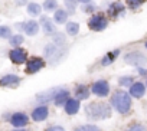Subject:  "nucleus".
<instances>
[{
  "instance_id": "nucleus-1",
  "label": "nucleus",
  "mask_w": 147,
  "mask_h": 131,
  "mask_svg": "<svg viewBox=\"0 0 147 131\" xmlns=\"http://www.w3.org/2000/svg\"><path fill=\"white\" fill-rule=\"evenodd\" d=\"M85 114L91 121H101L111 117V105L107 102H91L85 107Z\"/></svg>"
},
{
  "instance_id": "nucleus-2",
  "label": "nucleus",
  "mask_w": 147,
  "mask_h": 131,
  "mask_svg": "<svg viewBox=\"0 0 147 131\" xmlns=\"http://www.w3.org/2000/svg\"><path fill=\"white\" fill-rule=\"evenodd\" d=\"M131 95L127 91H115L111 97V107L121 115H125L131 110Z\"/></svg>"
},
{
  "instance_id": "nucleus-3",
  "label": "nucleus",
  "mask_w": 147,
  "mask_h": 131,
  "mask_svg": "<svg viewBox=\"0 0 147 131\" xmlns=\"http://www.w3.org/2000/svg\"><path fill=\"white\" fill-rule=\"evenodd\" d=\"M65 53H66V49L63 46L55 45L53 42L45 45V48H43V55H45L46 59H51V63H55V62L61 60L65 56Z\"/></svg>"
},
{
  "instance_id": "nucleus-4",
  "label": "nucleus",
  "mask_w": 147,
  "mask_h": 131,
  "mask_svg": "<svg viewBox=\"0 0 147 131\" xmlns=\"http://www.w3.org/2000/svg\"><path fill=\"white\" fill-rule=\"evenodd\" d=\"M88 29L92 32H102L108 28V19L104 13H94L88 19Z\"/></svg>"
},
{
  "instance_id": "nucleus-5",
  "label": "nucleus",
  "mask_w": 147,
  "mask_h": 131,
  "mask_svg": "<svg viewBox=\"0 0 147 131\" xmlns=\"http://www.w3.org/2000/svg\"><path fill=\"white\" fill-rule=\"evenodd\" d=\"M124 62L127 65H133V67H143V65L147 63V56L141 52V50H131L128 53H125L124 56Z\"/></svg>"
},
{
  "instance_id": "nucleus-6",
  "label": "nucleus",
  "mask_w": 147,
  "mask_h": 131,
  "mask_svg": "<svg viewBox=\"0 0 147 131\" xmlns=\"http://www.w3.org/2000/svg\"><path fill=\"white\" fill-rule=\"evenodd\" d=\"M45 59L43 58H39V56H33V58H29L28 62H26V74H36L39 71H42L45 68Z\"/></svg>"
},
{
  "instance_id": "nucleus-7",
  "label": "nucleus",
  "mask_w": 147,
  "mask_h": 131,
  "mask_svg": "<svg viewBox=\"0 0 147 131\" xmlns=\"http://www.w3.org/2000/svg\"><path fill=\"white\" fill-rule=\"evenodd\" d=\"M9 59L16 65H22V63H26L29 58H28V52L23 48H13L9 52Z\"/></svg>"
},
{
  "instance_id": "nucleus-8",
  "label": "nucleus",
  "mask_w": 147,
  "mask_h": 131,
  "mask_svg": "<svg viewBox=\"0 0 147 131\" xmlns=\"http://www.w3.org/2000/svg\"><path fill=\"white\" fill-rule=\"evenodd\" d=\"M107 13H108V16L111 17V19H118L121 15H124L125 13V5L123 3V2H113L110 6H108V9H107Z\"/></svg>"
},
{
  "instance_id": "nucleus-9",
  "label": "nucleus",
  "mask_w": 147,
  "mask_h": 131,
  "mask_svg": "<svg viewBox=\"0 0 147 131\" xmlns=\"http://www.w3.org/2000/svg\"><path fill=\"white\" fill-rule=\"evenodd\" d=\"M91 92L97 97H107L110 94V84L107 81H97L91 85Z\"/></svg>"
},
{
  "instance_id": "nucleus-10",
  "label": "nucleus",
  "mask_w": 147,
  "mask_h": 131,
  "mask_svg": "<svg viewBox=\"0 0 147 131\" xmlns=\"http://www.w3.org/2000/svg\"><path fill=\"white\" fill-rule=\"evenodd\" d=\"M28 122H29V117L25 112H15L10 117V124L15 128H23L28 125Z\"/></svg>"
},
{
  "instance_id": "nucleus-11",
  "label": "nucleus",
  "mask_w": 147,
  "mask_h": 131,
  "mask_svg": "<svg viewBox=\"0 0 147 131\" xmlns=\"http://www.w3.org/2000/svg\"><path fill=\"white\" fill-rule=\"evenodd\" d=\"M49 115V108L48 105L42 104L39 107H36L33 111H32V120L36 121V122H40V121H45Z\"/></svg>"
},
{
  "instance_id": "nucleus-12",
  "label": "nucleus",
  "mask_w": 147,
  "mask_h": 131,
  "mask_svg": "<svg viewBox=\"0 0 147 131\" xmlns=\"http://www.w3.org/2000/svg\"><path fill=\"white\" fill-rule=\"evenodd\" d=\"M39 23H40L42 30H43L45 35H53V33L56 32V23H55L52 19H49L48 16H42Z\"/></svg>"
},
{
  "instance_id": "nucleus-13",
  "label": "nucleus",
  "mask_w": 147,
  "mask_h": 131,
  "mask_svg": "<svg viewBox=\"0 0 147 131\" xmlns=\"http://www.w3.org/2000/svg\"><path fill=\"white\" fill-rule=\"evenodd\" d=\"M20 77L15 75V74H7L5 77L0 78V87H18L20 84Z\"/></svg>"
},
{
  "instance_id": "nucleus-14",
  "label": "nucleus",
  "mask_w": 147,
  "mask_h": 131,
  "mask_svg": "<svg viewBox=\"0 0 147 131\" xmlns=\"http://www.w3.org/2000/svg\"><path fill=\"white\" fill-rule=\"evenodd\" d=\"M80 107H81V104H80V99H77V98H69L68 102L63 105L65 112H66L68 115H75V114H78Z\"/></svg>"
},
{
  "instance_id": "nucleus-15",
  "label": "nucleus",
  "mask_w": 147,
  "mask_h": 131,
  "mask_svg": "<svg viewBox=\"0 0 147 131\" xmlns=\"http://www.w3.org/2000/svg\"><path fill=\"white\" fill-rule=\"evenodd\" d=\"M61 89V87H58V88H52V89H49V91H46V92H42V94H39L38 97H36V99L40 102V104H48L49 101H53L55 99V95H56V92Z\"/></svg>"
},
{
  "instance_id": "nucleus-16",
  "label": "nucleus",
  "mask_w": 147,
  "mask_h": 131,
  "mask_svg": "<svg viewBox=\"0 0 147 131\" xmlns=\"http://www.w3.org/2000/svg\"><path fill=\"white\" fill-rule=\"evenodd\" d=\"M130 95L133 97V98H143L144 97V94H146V85L144 84H141V82H134L131 87H130Z\"/></svg>"
},
{
  "instance_id": "nucleus-17",
  "label": "nucleus",
  "mask_w": 147,
  "mask_h": 131,
  "mask_svg": "<svg viewBox=\"0 0 147 131\" xmlns=\"http://www.w3.org/2000/svg\"><path fill=\"white\" fill-rule=\"evenodd\" d=\"M68 99H69V91L65 89V88H61V89L56 92V95H55L53 104H55L56 107H63V105L68 102Z\"/></svg>"
},
{
  "instance_id": "nucleus-18",
  "label": "nucleus",
  "mask_w": 147,
  "mask_h": 131,
  "mask_svg": "<svg viewBox=\"0 0 147 131\" xmlns=\"http://www.w3.org/2000/svg\"><path fill=\"white\" fill-rule=\"evenodd\" d=\"M39 28H40V23L36 22V20H29L25 23V33L28 36H36L38 32H39Z\"/></svg>"
},
{
  "instance_id": "nucleus-19",
  "label": "nucleus",
  "mask_w": 147,
  "mask_h": 131,
  "mask_svg": "<svg viewBox=\"0 0 147 131\" xmlns=\"http://www.w3.org/2000/svg\"><path fill=\"white\" fill-rule=\"evenodd\" d=\"M90 94H91V88H90V87H87V85H84V84L77 85V88H75V98H77V99H80V101L87 99V98L90 97Z\"/></svg>"
},
{
  "instance_id": "nucleus-20",
  "label": "nucleus",
  "mask_w": 147,
  "mask_h": 131,
  "mask_svg": "<svg viewBox=\"0 0 147 131\" xmlns=\"http://www.w3.org/2000/svg\"><path fill=\"white\" fill-rule=\"evenodd\" d=\"M120 49H115V50H110V52H107L104 56H102V59H101V65L102 67H108V65H111L117 58H118V55H120Z\"/></svg>"
},
{
  "instance_id": "nucleus-21",
  "label": "nucleus",
  "mask_w": 147,
  "mask_h": 131,
  "mask_svg": "<svg viewBox=\"0 0 147 131\" xmlns=\"http://www.w3.org/2000/svg\"><path fill=\"white\" fill-rule=\"evenodd\" d=\"M68 16H69V13L65 9H56L53 13V22L56 25H65L68 22Z\"/></svg>"
},
{
  "instance_id": "nucleus-22",
  "label": "nucleus",
  "mask_w": 147,
  "mask_h": 131,
  "mask_svg": "<svg viewBox=\"0 0 147 131\" xmlns=\"http://www.w3.org/2000/svg\"><path fill=\"white\" fill-rule=\"evenodd\" d=\"M42 9H43V7H42L39 3H35V2H30V3H28V5H26L28 15H30L32 17H38V16H40Z\"/></svg>"
},
{
  "instance_id": "nucleus-23",
  "label": "nucleus",
  "mask_w": 147,
  "mask_h": 131,
  "mask_svg": "<svg viewBox=\"0 0 147 131\" xmlns=\"http://www.w3.org/2000/svg\"><path fill=\"white\" fill-rule=\"evenodd\" d=\"M65 30L68 36H77L80 33V23L77 22H66L65 23Z\"/></svg>"
},
{
  "instance_id": "nucleus-24",
  "label": "nucleus",
  "mask_w": 147,
  "mask_h": 131,
  "mask_svg": "<svg viewBox=\"0 0 147 131\" xmlns=\"http://www.w3.org/2000/svg\"><path fill=\"white\" fill-rule=\"evenodd\" d=\"M63 5H65V10L69 15H74L78 6V0H63Z\"/></svg>"
},
{
  "instance_id": "nucleus-25",
  "label": "nucleus",
  "mask_w": 147,
  "mask_h": 131,
  "mask_svg": "<svg viewBox=\"0 0 147 131\" xmlns=\"http://www.w3.org/2000/svg\"><path fill=\"white\" fill-rule=\"evenodd\" d=\"M52 42L58 46H65V42H66V36L61 32H55L52 35Z\"/></svg>"
},
{
  "instance_id": "nucleus-26",
  "label": "nucleus",
  "mask_w": 147,
  "mask_h": 131,
  "mask_svg": "<svg viewBox=\"0 0 147 131\" xmlns=\"http://www.w3.org/2000/svg\"><path fill=\"white\" fill-rule=\"evenodd\" d=\"M42 7H43L45 12H55L56 9H59L58 7V0H45Z\"/></svg>"
},
{
  "instance_id": "nucleus-27",
  "label": "nucleus",
  "mask_w": 147,
  "mask_h": 131,
  "mask_svg": "<svg viewBox=\"0 0 147 131\" xmlns=\"http://www.w3.org/2000/svg\"><path fill=\"white\" fill-rule=\"evenodd\" d=\"M23 42H25V38H23L20 33L13 35V36L9 39V43H10V46H13V48H19V46H20Z\"/></svg>"
},
{
  "instance_id": "nucleus-28",
  "label": "nucleus",
  "mask_w": 147,
  "mask_h": 131,
  "mask_svg": "<svg viewBox=\"0 0 147 131\" xmlns=\"http://www.w3.org/2000/svg\"><path fill=\"white\" fill-rule=\"evenodd\" d=\"M12 35V28L6 26V25H0V38L2 39H10Z\"/></svg>"
},
{
  "instance_id": "nucleus-29",
  "label": "nucleus",
  "mask_w": 147,
  "mask_h": 131,
  "mask_svg": "<svg viewBox=\"0 0 147 131\" xmlns=\"http://www.w3.org/2000/svg\"><path fill=\"white\" fill-rule=\"evenodd\" d=\"M134 84V78L133 77H121L120 79H118V85L120 87H123V88H130L131 85Z\"/></svg>"
},
{
  "instance_id": "nucleus-30",
  "label": "nucleus",
  "mask_w": 147,
  "mask_h": 131,
  "mask_svg": "<svg viewBox=\"0 0 147 131\" xmlns=\"http://www.w3.org/2000/svg\"><path fill=\"white\" fill-rule=\"evenodd\" d=\"M146 3V0H125V5L131 9V10H137L140 6H143Z\"/></svg>"
},
{
  "instance_id": "nucleus-31",
  "label": "nucleus",
  "mask_w": 147,
  "mask_h": 131,
  "mask_svg": "<svg viewBox=\"0 0 147 131\" xmlns=\"http://www.w3.org/2000/svg\"><path fill=\"white\" fill-rule=\"evenodd\" d=\"M74 131H102L100 127L94 125V124H85V125H81V127H77Z\"/></svg>"
},
{
  "instance_id": "nucleus-32",
  "label": "nucleus",
  "mask_w": 147,
  "mask_h": 131,
  "mask_svg": "<svg viewBox=\"0 0 147 131\" xmlns=\"http://www.w3.org/2000/svg\"><path fill=\"white\" fill-rule=\"evenodd\" d=\"M97 10V6L91 2V3H87V5H82V12L87 13V15H94Z\"/></svg>"
},
{
  "instance_id": "nucleus-33",
  "label": "nucleus",
  "mask_w": 147,
  "mask_h": 131,
  "mask_svg": "<svg viewBox=\"0 0 147 131\" xmlns=\"http://www.w3.org/2000/svg\"><path fill=\"white\" fill-rule=\"evenodd\" d=\"M125 131H147V128L144 125H141V124H134L130 128H127Z\"/></svg>"
},
{
  "instance_id": "nucleus-34",
  "label": "nucleus",
  "mask_w": 147,
  "mask_h": 131,
  "mask_svg": "<svg viewBox=\"0 0 147 131\" xmlns=\"http://www.w3.org/2000/svg\"><path fill=\"white\" fill-rule=\"evenodd\" d=\"M45 131H65V128H63V127H61V125H52V127L46 128Z\"/></svg>"
},
{
  "instance_id": "nucleus-35",
  "label": "nucleus",
  "mask_w": 147,
  "mask_h": 131,
  "mask_svg": "<svg viewBox=\"0 0 147 131\" xmlns=\"http://www.w3.org/2000/svg\"><path fill=\"white\" fill-rule=\"evenodd\" d=\"M15 3H16V6H25V5H28V0H15Z\"/></svg>"
},
{
  "instance_id": "nucleus-36",
  "label": "nucleus",
  "mask_w": 147,
  "mask_h": 131,
  "mask_svg": "<svg viewBox=\"0 0 147 131\" xmlns=\"http://www.w3.org/2000/svg\"><path fill=\"white\" fill-rule=\"evenodd\" d=\"M137 71H138V74H140V75H147V71H146L144 68H141V67H140V68H137Z\"/></svg>"
},
{
  "instance_id": "nucleus-37",
  "label": "nucleus",
  "mask_w": 147,
  "mask_h": 131,
  "mask_svg": "<svg viewBox=\"0 0 147 131\" xmlns=\"http://www.w3.org/2000/svg\"><path fill=\"white\" fill-rule=\"evenodd\" d=\"M16 28L20 30H25V23H16Z\"/></svg>"
},
{
  "instance_id": "nucleus-38",
  "label": "nucleus",
  "mask_w": 147,
  "mask_h": 131,
  "mask_svg": "<svg viewBox=\"0 0 147 131\" xmlns=\"http://www.w3.org/2000/svg\"><path fill=\"white\" fill-rule=\"evenodd\" d=\"M78 3H81V5H87V3H91V0H78Z\"/></svg>"
},
{
  "instance_id": "nucleus-39",
  "label": "nucleus",
  "mask_w": 147,
  "mask_h": 131,
  "mask_svg": "<svg viewBox=\"0 0 147 131\" xmlns=\"http://www.w3.org/2000/svg\"><path fill=\"white\" fill-rule=\"evenodd\" d=\"M13 131H29V130H23V128H16V130H13Z\"/></svg>"
},
{
  "instance_id": "nucleus-40",
  "label": "nucleus",
  "mask_w": 147,
  "mask_h": 131,
  "mask_svg": "<svg viewBox=\"0 0 147 131\" xmlns=\"http://www.w3.org/2000/svg\"><path fill=\"white\" fill-rule=\"evenodd\" d=\"M144 46H146V49H147V40H146V43H144Z\"/></svg>"
},
{
  "instance_id": "nucleus-41",
  "label": "nucleus",
  "mask_w": 147,
  "mask_h": 131,
  "mask_svg": "<svg viewBox=\"0 0 147 131\" xmlns=\"http://www.w3.org/2000/svg\"><path fill=\"white\" fill-rule=\"evenodd\" d=\"M146 87H147V82H146Z\"/></svg>"
}]
</instances>
